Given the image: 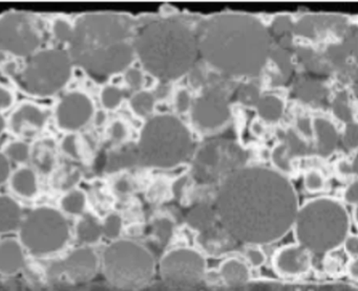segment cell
<instances>
[{"instance_id": "1", "label": "cell", "mask_w": 358, "mask_h": 291, "mask_svg": "<svg viewBox=\"0 0 358 291\" xmlns=\"http://www.w3.org/2000/svg\"><path fill=\"white\" fill-rule=\"evenodd\" d=\"M216 211L230 237L247 245H270L292 229L298 197L292 184L279 173L243 167L222 182Z\"/></svg>"}, {"instance_id": "2", "label": "cell", "mask_w": 358, "mask_h": 291, "mask_svg": "<svg viewBox=\"0 0 358 291\" xmlns=\"http://www.w3.org/2000/svg\"><path fill=\"white\" fill-rule=\"evenodd\" d=\"M198 51L226 77H257L268 61L270 36L253 16L223 14L199 27Z\"/></svg>"}, {"instance_id": "3", "label": "cell", "mask_w": 358, "mask_h": 291, "mask_svg": "<svg viewBox=\"0 0 358 291\" xmlns=\"http://www.w3.org/2000/svg\"><path fill=\"white\" fill-rule=\"evenodd\" d=\"M133 25L127 16L90 13L74 25L70 41L71 60L94 77L113 76L133 62Z\"/></svg>"}, {"instance_id": "4", "label": "cell", "mask_w": 358, "mask_h": 291, "mask_svg": "<svg viewBox=\"0 0 358 291\" xmlns=\"http://www.w3.org/2000/svg\"><path fill=\"white\" fill-rule=\"evenodd\" d=\"M133 45L145 70L162 80H175L190 72L199 52L194 33L174 19L149 23Z\"/></svg>"}, {"instance_id": "5", "label": "cell", "mask_w": 358, "mask_h": 291, "mask_svg": "<svg viewBox=\"0 0 358 291\" xmlns=\"http://www.w3.org/2000/svg\"><path fill=\"white\" fill-rule=\"evenodd\" d=\"M292 227L298 245L324 255L338 249L349 235V214L337 200L318 198L298 208Z\"/></svg>"}, {"instance_id": "6", "label": "cell", "mask_w": 358, "mask_h": 291, "mask_svg": "<svg viewBox=\"0 0 358 291\" xmlns=\"http://www.w3.org/2000/svg\"><path fill=\"white\" fill-rule=\"evenodd\" d=\"M192 147V137L186 126L177 117L165 115L149 120L136 149L139 164L170 169L188 158Z\"/></svg>"}, {"instance_id": "7", "label": "cell", "mask_w": 358, "mask_h": 291, "mask_svg": "<svg viewBox=\"0 0 358 291\" xmlns=\"http://www.w3.org/2000/svg\"><path fill=\"white\" fill-rule=\"evenodd\" d=\"M100 266L106 280L121 289L144 286L155 275V259L149 249L127 240L113 241L104 249Z\"/></svg>"}, {"instance_id": "8", "label": "cell", "mask_w": 358, "mask_h": 291, "mask_svg": "<svg viewBox=\"0 0 358 291\" xmlns=\"http://www.w3.org/2000/svg\"><path fill=\"white\" fill-rule=\"evenodd\" d=\"M19 242L36 257H48L62 251L70 240V226L64 214L56 208L41 206L21 222Z\"/></svg>"}, {"instance_id": "9", "label": "cell", "mask_w": 358, "mask_h": 291, "mask_svg": "<svg viewBox=\"0 0 358 291\" xmlns=\"http://www.w3.org/2000/svg\"><path fill=\"white\" fill-rule=\"evenodd\" d=\"M72 70L68 53L55 48L41 51L29 57L21 74V85L33 96H53L68 84Z\"/></svg>"}, {"instance_id": "10", "label": "cell", "mask_w": 358, "mask_h": 291, "mask_svg": "<svg viewBox=\"0 0 358 291\" xmlns=\"http://www.w3.org/2000/svg\"><path fill=\"white\" fill-rule=\"evenodd\" d=\"M247 154L239 143L228 139L209 141L199 149L194 159V172L203 182L229 176L243 168Z\"/></svg>"}, {"instance_id": "11", "label": "cell", "mask_w": 358, "mask_h": 291, "mask_svg": "<svg viewBox=\"0 0 358 291\" xmlns=\"http://www.w3.org/2000/svg\"><path fill=\"white\" fill-rule=\"evenodd\" d=\"M40 44V33L29 16L9 13L0 18V50L15 56L32 57Z\"/></svg>"}, {"instance_id": "12", "label": "cell", "mask_w": 358, "mask_h": 291, "mask_svg": "<svg viewBox=\"0 0 358 291\" xmlns=\"http://www.w3.org/2000/svg\"><path fill=\"white\" fill-rule=\"evenodd\" d=\"M159 271L167 284L178 287L194 286L204 278L205 259L194 249H175L161 259Z\"/></svg>"}, {"instance_id": "13", "label": "cell", "mask_w": 358, "mask_h": 291, "mask_svg": "<svg viewBox=\"0 0 358 291\" xmlns=\"http://www.w3.org/2000/svg\"><path fill=\"white\" fill-rule=\"evenodd\" d=\"M230 84L216 81L204 86L202 96L192 105V119L204 130H216L227 123L230 117L228 92Z\"/></svg>"}, {"instance_id": "14", "label": "cell", "mask_w": 358, "mask_h": 291, "mask_svg": "<svg viewBox=\"0 0 358 291\" xmlns=\"http://www.w3.org/2000/svg\"><path fill=\"white\" fill-rule=\"evenodd\" d=\"M100 267V258L90 247L74 249L58 262L51 265L50 275L68 279L74 283L94 278Z\"/></svg>"}, {"instance_id": "15", "label": "cell", "mask_w": 358, "mask_h": 291, "mask_svg": "<svg viewBox=\"0 0 358 291\" xmlns=\"http://www.w3.org/2000/svg\"><path fill=\"white\" fill-rule=\"evenodd\" d=\"M94 115L92 100L82 92H71L62 98L56 108L59 128L70 133L79 130Z\"/></svg>"}, {"instance_id": "16", "label": "cell", "mask_w": 358, "mask_h": 291, "mask_svg": "<svg viewBox=\"0 0 358 291\" xmlns=\"http://www.w3.org/2000/svg\"><path fill=\"white\" fill-rule=\"evenodd\" d=\"M272 264L275 273L285 278L304 276L309 273L312 264L311 253L298 243L287 245L277 251Z\"/></svg>"}, {"instance_id": "17", "label": "cell", "mask_w": 358, "mask_h": 291, "mask_svg": "<svg viewBox=\"0 0 358 291\" xmlns=\"http://www.w3.org/2000/svg\"><path fill=\"white\" fill-rule=\"evenodd\" d=\"M350 29L351 27H348L345 19L333 15L305 16L293 27L295 34L311 39L326 35L329 31L345 36Z\"/></svg>"}, {"instance_id": "18", "label": "cell", "mask_w": 358, "mask_h": 291, "mask_svg": "<svg viewBox=\"0 0 358 291\" xmlns=\"http://www.w3.org/2000/svg\"><path fill=\"white\" fill-rule=\"evenodd\" d=\"M47 123V115L41 108L33 104H23L17 108L10 120L12 133L23 139L38 135Z\"/></svg>"}, {"instance_id": "19", "label": "cell", "mask_w": 358, "mask_h": 291, "mask_svg": "<svg viewBox=\"0 0 358 291\" xmlns=\"http://www.w3.org/2000/svg\"><path fill=\"white\" fill-rule=\"evenodd\" d=\"M25 265V249L18 240L0 241V275L14 276Z\"/></svg>"}, {"instance_id": "20", "label": "cell", "mask_w": 358, "mask_h": 291, "mask_svg": "<svg viewBox=\"0 0 358 291\" xmlns=\"http://www.w3.org/2000/svg\"><path fill=\"white\" fill-rule=\"evenodd\" d=\"M23 219L18 202L10 196L0 195V235L18 231Z\"/></svg>"}, {"instance_id": "21", "label": "cell", "mask_w": 358, "mask_h": 291, "mask_svg": "<svg viewBox=\"0 0 358 291\" xmlns=\"http://www.w3.org/2000/svg\"><path fill=\"white\" fill-rule=\"evenodd\" d=\"M9 180L12 191L19 197L29 199L38 193L37 176L32 169L25 167L18 169L10 176Z\"/></svg>"}, {"instance_id": "22", "label": "cell", "mask_w": 358, "mask_h": 291, "mask_svg": "<svg viewBox=\"0 0 358 291\" xmlns=\"http://www.w3.org/2000/svg\"><path fill=\"white\" fill-rule=\"evenodd\" d=\"M312 126L314 133H316L318 154L324 157L329 156L337 145L338 135L335 128L329 121L324 119H316Z\"/></svg>"}, {"instance_id": "23", "label": "cell", "mask_w": 358, "mask_h": 291, "mask_svg": "<svg viewBox=\"0 0 358 291\" xmlns=\"http://www.w3.org/2000/svg\"><path fill=\"white\" fill-rule=\"evenodd\" d=\"M220 276L226 285L230 287H241L251 280V271L245 263L239 259L230 258L220 266Z\"/></svg>"}, {"instance_id": "24", "label": "cell", "mask_w": 358, "mask_h": 291, "mask_svg": "<svg viewBox=\"0 0 358 291\" xmlns=\"http://www.w3.org/2000/svg\"><path fill=\"white\" fill-rule=\"evenodd\" d=\"M29 158L40 172L49 173L54 168L56 161V145L50 139H41L31 149Z\"/></svg>"}, {"instance_id": "25", "label": "cell", "mask_w": 358, "mask_h": 291, "mask_svg": "<svg viewBox=\"0 0 358 291\" xmlns=\"http://www.w3.org/2000/svg\"><path fill=\"white\" fill-rule=\"evenodd\" d=\"M76 238L82 247L97 245L102 238L101 222L92 214L80 216L76 225Z\"/></svg>"}, {"instance_id": "26", "label": "cell", "mask_w": 358, "mask_h": 291, "mask_svg": "<svg viewBox=\"0 0 358 291\" xmlns=\"http://www.w3.org/2000/svg\"><path fill=\"white\" fill-rule=\"evenodd\" d=\"M268 58L271 63V80L274 85L286 83L292 72L290 55L284 47L270 51Z\"/></svg>"}, {"instance_id": "27", "label": "cell", "mask_w": 358, "mask_h": 291, "mask_svg": "<svg viewBox=\"0 0 358 291\" xmlns=\"http://www.w3.org/2000/svg\"><path fill=\"white\" fill-rule=\"evenodd\" d=\"M86 204L88 198L86 193L78 189H73L61 198L60 208L68 215L81 216L86 212Z\"/></svg>"}, {"instance_id": "28", "label": "cell", "mask_w": 358, "mask_h": 291, "mask_svg": "<svg viewBox=\"0 0 358 291\" xmlns=\"http://www.w3.org/2000/svg\"><path fill=\"white\" fill-rule=\"evenodd\" d=\"M137 164H139L137 149L125 147L108 156L106 169L108 172H117L123 169L131 168Z\"/></svg>"}, {"instance_id": "29", "label": "cell", "mask_w": 358, "mask_h": 291, "mask_svg": "<svg viewBox=\"0 0 358 291\" xmlns=\"http://www.w3.org/2000/svg\"><path fill=\"white\" fill-rule=\"evenodd\" d=\"M255 107L257 108L259 117L266 122L279 121L284 112V104L275 96H261Z\"/></svg>"}, {"instance_id": "30", "label": "cell", "mask_w": 358, "mask_h": 291, "mask_svg": "<svg viewBox=\"0 0 358 291\" xmlns=\"http://www.w3.org/2000/svg\"><path fill=\"white\" fill-rule=\"evenodd\" d=\"M216 221V214L214 210L205 204L196 206L188 216V222L192 229L200 232L209 230Z\"/></svg>"}, {"instance_id": "31", "label": "cell", "mask_w": 358, "mask_h": 291, "mask_svg": "<svg viewBox=\"0 0 358 291\" xmlns=\"http://www.w3.org/2000/svg\"><path fill=\"white\" fill-rule=\"evenodd\" d=\"M295 92L298 98L307 102H316L324 99L326 96V89L324 85L318 81L307 80L301 81L295 87Z\"/></svg>"}, {"instance_id": "32", "label": "cell", "mask_w": 358, "mask_h": 291, "mask_svg": "<svg viewBox=\"0 0 358 291\" xmlns=\"http://www.w3.org/2000/svg\"><path fill=\"white\" fill-rule=\"evenodd\" d=\"M300 57L305 66L311 72H318V74H328L330 72L329 68L324 62L322 55L318 54L311 48L307 47H300L298 51Z\"/></svg>"}, {"instance_id": "33", "label": "cell", "mask_w": 358, "mask_h": 291, "mask_svg": "<svg viewBox=\"0 0 358 291\" xmlns=\"http://www.w3.org/2000/svg\"><path fill=\"white\" fill-rule=\"evenodd\" d=\"M289 158L304 156L308 153L309 147L307 143L296 135L294 131L289 130L285 135V141L283 143Z\"/></svg>"}, {"instance_id": "34", "label": "cell", "mask_w": 358, "mask_h": 291, "mask_svg": "<svg viewBox=\"0 0 358 291\" xmlns=\"http://www.w3.org/2000/svg\"><path fill=\"white\" fill-rule=\"evenodd\" d=\"M102 237L111 241H117L123 230V220L119 214L112 213L101 222Z\"/></svg>"}, {"instance_id": "35", "label": "cell", "mask_w": 358, "mask_h": 291, "mask_svg": "<svg viewBox=\"0 0 358 291\" xmlns=\"http://www.w3.org/2000/svg\"><path fill=\"white\" fill-rule=\"evenodd\" d=\"M131 109L136 115L145 117L153 111L155 106V98L147 92H140L136 94L131 100Z\"/></svg>"}, {"instance_id": "36", "label": "cell", "mask_w": 358, "mask_h": 291, "mask_svg": "<svg viewBox=\"0 0 358 291\" xmlns=\"http://www.w3.org/2000/svg\"><path fill=\"white\" fill-rule=\"evenodd\" d=\"M334 115L345 123L350 124L353 122L351 106L349 104V98L346 92H340L336 96L332 104Z\"/></svg>"}, {"instance_id": "37", "label": "cell", "mask_w": 358, "mask_h": 291, "mask_svg": "<svg viewBox=\"0 0 358 291\" xmlns=\"http://www.w3.org/2000/svg\"><path fill=\"white\" fill-rule=\"evenodd\" d=\"M29 154H31V149L23 141H14L5 148V155L8 159H11L18 164H23L29 161Z\"/></svg>"}, {"instance_id": "38", "label": "cell", "mask_w": 358, "mask_h": 291, "mask_svg": "<svg viewBox=\"0 0 358 291\" xmlns=\"http://www.w3.org/2000/svg\"><path fill=\"white\" fill-rule=\"evenodd\" d=\"M123 100V94L119 88L116 86H106L101 94L102 105L106 109H116L121 104Z\"/></svg>"}, {"instance_id": "39", "label": "cell", "mask_w": 358, "mask_h": 291, "mask_svg": "<svg viewBox=\"0 0 358 291\" xmlns=\"http://www.w3.org/2000/svg\"><path fill=\"white\" fill-rule=\"evenodd\" d=\"M271 159H272L273 165L283 173H289L292 170L291 159L289 158L283 143H279L273 149L272 153H271Z\"/></svg>"}, {"instance_id": "40", "label": "cell", "mask_w": 358, "mask_h": 291, "mask_svg": "<svg viewBox=\"0 0 358 291\" xmlns=\"http://www.w3.org/2000/svg\"><path fill=\"white\" fill-rule=\"evenodd\" d=\"M53 34L55 38L62 43H70L72 40L73 31H74V25H71L66 19H56L53 23Z\"/></svg>"}, {"instance_id": "41", "label": "cell", "mask_w": 358, "mask_h": 291, "mask_svg": "<svg viewBox=\"0 0 358 291\" xmlns=\"http://www.w3.org/2000/svg\"><path fill=\"white\" fill-rule=\"evenodd\" d=\"M238 98L244 105L257 106V102L261 99V94L259 88L253 84H243L240 87Z\"/></svg>"}, {"instance_id": "42", "label": "cell", "mask_w": 358, "mask_h": 291, "mask_svg": "<svg viewBox=\"0 0 358 291\" xmlns=\"http://www.w3.org/2000/svg\"><path fill=\"white\" fill-rule=\"evenodd\" d=\"M153 232H155V236L158 238L159 241L162 245H166L167 242L170 239L172 236V232H174V225L170 220L167 218H161V219L155 221V225H153Z\"/></svg>"}, {"instance_id": "43", "label": "cell", "mask_w": 358, "mask_h": 291, "mask_svg": "<svg viewBox=\"0 0 358 291\" xmlns=\"http://www.w3.org/2000/svg\"><path fill=\"white\" fill-rule=\"evenodd\" d=\"M304 184L305 188L308 192H320L324 186V177L318 171H310L305 176Z\"/></svg>"}, {"instance_id": "44", "label": "cell", "mask_w": 358, "mask_h": 291, "mask_svg": "<svg viewBox=\"0 0 358 291\" xmlns=\"http://www.w3.org/2000/svg\"><path fill=\"white\" fill-rule=\"evenodd\" d=\"M61 148L66 155L72 157V158H80L79 146H78V139H77L76 135H66L64 141L61 143Z\"/></svg>"}, {"instance_id": "45", "label": "cell", "mask_w": 358, "mask_h": 291, "mask_svg": "<svg viewBox=\"0 0 358 291\" xmlns=\"http://www.w3.org/2000/svg\"><path fill=\"white\" fill-rule=\"evenodd\" d=\"M293 27H294V25L288 16H279L273 23L272 31L279 36H284V35L290 34L293 31Z\"/></svg>"}, {"instance_id": "46", "label": "cell", "mask_w": 358, "mask_h": 291, "mask_svg": "<svg viewBox=\"0 0 358 291\" xmlns=\"http://www.w3.org/2000/svg\"><path fill=\"white\" fill-rule=\"evenodd\" d=\"M342 141L348 149H356L357 147V125L353 122L348 124L342 137Z\"/></svg>"}, {"instance_id": "47", "label": "cell", "mask_w": 358, "mask_h": 291, "mask_svg": "<svg viewBox=\"0 0 358 291\" xmlns=\"http://www.w3.org/2000/svg\"><path fill=\"white\" fill-rule=\"evenodd\" d=\"M246 259L251 266L257 268V267L263 266L264 263L266 262V255L261 249L253 247L246 251Z\"/></svg>"}, {"instance_id": "48", "label": "cell", "mask_w": 358, "mask_h": 291, "mask_svg": "<svg viewBox=\"0 0 358 291\" xmlns=\"http://www.w3.org/2000/svg\"><path fill=\"white\" fill-rule=\"evenodd\" d=\"M125 81L129 84V87L133 89H140L142 87L143 82H144V78H143L142 72H140L139 70L136 68H129L125 72Z\"/></svg>"}, {"instance_id": "49", "label": "cell", "mask_w": 358, "mask_h": 291, "mask_svg": "<svg viewBox=\"0 0 358 291\" xmlns=\"http://www.w3.org/2000/svg\"><path fill=\"white\" fill-rule=\"evenodd\" d=\"M127 126L120 121L114 122L110 128V137L114 143H120L127 139Z\"/></svg>"}, {"instance_id": "50", "label": "cell", "mask_w": 358, "mask_h": 291, "mask_svg": "<svg viewBox=\"0 0 358 291\" xmlns=\"http://www.w3.org/2000/svg\"><path fill=\"white\" fill-rule=\"evenodd\" d=\"M192 107V96L186 89L179 90L176 96V108L180 113L188 111Z\"/></svg>"}, {"instance_id": "51", "label": "cell", "mask_w": 358, "mask_h": 291, "mask_svg": "<svg viewBox=\"0 0 358 291\" xmlns=\"http://www.w3.org/2000/svg\"><path fill=\"white\" fill-rule=\"evenodd\" d=\"M190 83L194 86V87H201V86H204L205 84L206 78H207V74L204 72L203 70L198 66H192V70H190Z\"/></svg>"}, {"instance_id": "52", "label": "cell", "mask_w": 358, "mask_h": 291, "mask_svg": "<svg viewBox=\"0 0 358 291\" xmlns=\"http://www.w3.org/2000/svg\"><path fill=\"white\" fill-rule=\"evenodd\" d=\"M11 176V168L10 161L3 153L0 152V186L9 180Z\"/></svg>"}, {"instance_id": "53", "label": "cell", "mask_w": 358, "mask_h": 291, "mask_svg": "<svg viewBox=\"0 0 358 291\" xmlns=\"http://www.w3.org/2000/svg\"><path fill=\"white\" fill-rule=\"evenodd\" d=\"M344 245V249H345L346 253L351 257L357 258L358 255V238L356 236H347L345 241L342 242Z\"/></svg>"}, {"instance_id": "54", "label": "cell", "mask_w": 358, "mask_h": 291, "mask_svg": "<svg viewBox=\"0 0 358 291\" xmlns=\"http://www.w3.org/2000/svg\"><path fill=\"white\" fill-rule=\"evenodd\" d=\"M298 128L305 137H310L314 135V126L308 117H300L298 121Z\"/></svg>"}, {"instance_id": "55", "label": "cell", "mask_w": 358, "mask_h": 291, "mask_svg": "<svg viewBox=\"0 0 358 291\" xmlns=\"http://www.w3.org/2000/svg\"><path fill=\"white\" fill-rule=\"evenodd\" d=\"M344 198L350 204H357V182H353L346 189Z\"/></svg>"}, {"instance_id": "56", "label": "cell", "mask_w": 358, "mask_h": 291, "mask_svg": "<svg viewBox=\"0 0 358 291\" xmlns=\"http://www.w3.org/2000/svg\"><path fill=\"white\" fill-rule=\"evenodd\" d=\"M13 103V96L5 88L0 87V111L8 109Z\"/></svg>"}, {"instance_id": "57", "label": "cell", "mask_w": 358, "mask_h": 291, "mask_svg": "<svg viewBox=\"0 0 358 291\" xmlns=\"http://www.w3.org/2000/svg\"><path fill=\"white\" fill-rule=\"evenodd\" d=\"M115 190L119 195H127L131 191V182L127 180L122 178V180H118L117 184H116Z\"/></svg>"}, {"instance_id": "58", "label": "cell", "mask_w": 358, "mask_h": 291, "mask_svg": "<svg viewBox=\"0 0 358 291\" xmlns=\"http://www.w3.org/2000/svg\"><path fill=\"white\" fill-rule=\"evenodd\" d=\"M337 172L342 176H349L353 173L351 163L346 161H340L337 164Z\"/></svg>"}, {"instance_id": "59", "label": "cell", "mask_w": 358, "mask_h": 291, "mask_svg": "<svg viewBox=\"0 0 358 291\" xmlns=\"http://www.w3.org/2000/svg\"><path fill=\"white\" fill-rule=\"evenodd\" d=\"M348 275H349L350 279L353 281L357 280L358 278V262L357 258H353L350 260L349 264L347 267Z\"/></svg>"}, {"instance_id": "60", "label": "cell", "mask_w": 358, "mask_h": 291, "mask_svg": "<svg viewBox=\"0 0 358 291\" xmlns=\"http://www.w3.org/2000/svg\"><path fill=\"white\" fill-rule=\"evenodd\" d=\"M186 182H188V178L186 177H181L175 182L174 186H172V192H174L175 195L177 197L181 195V193L184 190V186H186Z\"/></svg>"}, {"instance_id": "61", "label": "cell", "mask_w": 358, "mask_h": 291, "mask_svg": "<svg viewBox=\"0 0 358 291\" xmlns=\"http://www.w3.org/2000/svg\"><path fill=\"white\" fill-rule=\"evenodd\" d=\"M253 133H255V135H263L264 133V128L263 126L261 125L259 123H255L253 125Z\"/></svg>"}, {"instance_id": "62", "label": "cell", "mask_w": 358, "mask_h": 291, "mask_svg": "<svg viewBox=\"0 0 358 291\" xmlns=\"http://www.w3.org/2000/svg\"><path fill=\"white\" fill-rule=\"evenodd\" d=\"M5 120H3V117L0 115V133H3V129H5Z\"/></svg>"}]
</instances>
